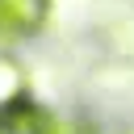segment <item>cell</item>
I'll return each mask as SVG.
<instances>
[{
  "instance_id": "6da1fadb",
  "label": "cell",
  "mask_w": 134,
  "mask_h": 134,
  "mask_svg": "<svg viewBox=\"0 0 134 134\" xmlns=\"http://www.w3.org/2000/svg\"><path fill=\"white\" fill-rule=\"evenodd\" d=\"M50 0H0V46H17L46 25Z\"/></svg>"
},
{
  "instance_id": "7a4b0ae2",
  "label": "cell",
  "mask_w": 134,
  "mask_h": 134,
  "mask_svg": "<svg viewBox=\"0 0 134 134\" xmlns=\"http://www.w3.org/2000/svg\"><path fill=\"white\" fill-rule=\"evenodd\" d=\"M17 100H25V71L17 59L0 54V109H8Z\"/></svg>"
},
{
  "instance_id": "3957f363",
  "label": "cell",
  "mask_w": 134,
  "mask_h": 134,
  "mask_svg": "<svg viewBox=\"0 0 134 134\" xmlns=\"http://www.w3.org/2000/svg\"><path fill=\"white\" fill-rule=\"evenodd\" d=\"M121 134H134V126H130V130H121Z\"/></svg>"
}]
</instances>
